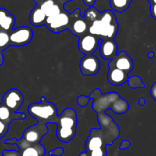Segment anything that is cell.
I'll return each mask as SVG.
<instances>
[{"instance_id": "1", "label": "cell", "mask_w": 156, "mask_h": 156, "mask_svg": "<svg viewBox=\"0 0 156 156\" xmlns=\"http://www.w3.org/2000/svg\"><path fill=\"white\" fill-rule=\"evenodd\" d=\"M105 110H98V114L100 128L91 129L89 136L85 143L87 153L92 151L106 152L107 145H111L120 136L119 126L111 116L105 114Z\"/></svg>"}, {"instance_id": "2", "label": "cell", "mask_w": 156, "mask_h": 156, "mask_svg": "<svg viewBox=\"0 0 156 156\" xmlns=\"http://www.w3.org/2000/svg\"><path fill=\"white\" fill-rule=\"evenodd\" d=\"M90 34L100 37L102 40H114L118 32V23L114 12L107 9L100 12L98 18L88 26Z\"/></svg>"}, {"instance_id": "3", "label": "cell", "mask_w": 156, "mask_h": 156, "mask_svg": "<svg viewBox=\"0 0 156 156\" xmlns=\"http://www.w3.org/2000/svg\"><path fill=\"white\" fill-rule=\"evenodd\" d=\"M89 98L94 101L92 108L94 111L98 110L107 111L108 108H111L115 114H122L129 110V104L127 101L122 98L116 92L101 94L100 89L96 88L91 93Z\"/></svg>"}, {"instance_id": "4", "label": "cell", "mask_w": 156, "mask_h": 156, "mask_svg": "<svg viewBox=\"0 0 156 156\" xmlns=\"http://www.w3.org/2000/svg\"><path fill=\"white\" fill-rule=\"evenodd\" d=\"M77 115L74 109L68 108L58 116L56 125V136L59 141L67 143L75 137L77 130Z\"/></svg>"}, {"instance_id": "5", "label": "cell", "mask_w": 156, "mask_h": 156, "mask_svg": "<svg viewBox=\"0 0 156 156\" xmlns=\"http://www.w3.org/2000/svg\"><path fill=\"white\" fill-rule=\"evenodd\" d=\"M27 113L37 122H42L45 124H56L57 122V108L54 104L47 101L45 97L41 98L40 102L30 104L27 108Z\"/></svg>"}, {"instance_id": "6", "label": "cell", "mask_w": 156, "mask_h": 156, "mask_svg": "<svg viewBox=\"0 0 156 156\" xmlns=\"http://www.w3.org/2000/svg\"><path fill=\"white\" fill-rule=\"evenodd\" d=\"M47 133L48 128L47 124L42 122H37L24 131L22 136L20 140H17L15 145H17L20 151L32 145L39 144L41 139L47 134Z\"/></svg>"}, {"instance_id": "7", "label": "cell", "mask_w": 156, "mask_h": 156, "mask_svg": "<svg viewBox=\"0 0 156 156\" xmlns=\"http://www.w3.org/2000/svg\"><path fill=\"white\" fill-rule=\"evenodd\" d=\"M33 38V30L27 26H20L9 33L11 46L22 47L30 43Z\"/></svg>"}, {"instance_id": "8", "label": "cell", "mask_w": 156, "mask_h": 156, "mask_svg": "<svg viewBox=\"0 0 156 156\" xmlns=\"http://www.w3.org/2000/svg\"><path fill=\"white\" fill-rule=\"evenodd\" d=\"M24 95L22 93L16 88L9 89L3 95L2 103L5 105L12 112H18L21 105L24 103Z\"/></svg>"}, {"instance_id": "9", "label": "cell", "mask_w": 156, "mask_h": 156, "mask_svg": "<svg viewBox=\"0 0 156 156\" xmlns=\"http://www.w3.org/2000/svg\"><path fill=\"white\" fill-rule=\"evenodd\" d=\"M79 67L83 76H94L98 74L100 70L101 62L95 55H87L81 59Z\"/></svg>"}, {"instance_id": "10", "label": "cell", "mask_w": 156, "mask_h": 156, "mask_svg": "<svg viewBox=\"0 0 156 156\" xmlns=\"http://www.w3.org/2000/svg\"><path fill=\"white\" fill-rule=\"evenodd\" d=\"M72 21L71 14L62 10L57 16L55 17L46 27L53 33H60L69 27Z\"/></svg>"}, {"instance_id": "11", "label": "cell", "mask_w": 156, "mask_h": 156, "mask_svg": "<svg viewBox=\"0 0 156 156\" xmlns=\"http://www.w3.org/2000/svg\"><path fill=\"white\" fill-rule=\"evenodd\" d=\"M72 15V21L70 24L69 30H70L72 34L74 36L78 37H82L84 36L85 34L88 31V25L85 20L84 19L83 17L81 16L80 10L76 9L73 13Z\"/></svg>"}, {"instance_id": "12", "label": "cell", "mask_w": 156, "mask_h": 156, "mask_svg": "<svg viewBox=\"0 0 156 156\" xmlns=\"http://www.w3.org/2000/svg\"><path fill=\"white\" fill-rule=\"evenodd\" d=\"M100 37L94 36L92 34L84 35L83 37L79 38V49L80 52L85 56L87 55L94 54V52L98 48L100 41H101Z\"/></svg>"}, {"instance_id": "13", "label": "cell", "mask_w": 156, "mask_h": 156, "mask_svg": "<svg viewBox=\"0 0 156 156\" xmlns=\"http://www.w3.org/2000/svg\"><path fill=\"white\" fill-rule=\"evenodd\" d=\"M133 66L134 64L132 58L124 50L117 53V56L108 62V66L115 67L118 69L125 72L127 74L132 71Z\"/></svg>"}, {"instance_id": "14", "label": "cell", "mask_w": 156, "mask_h": 156, "mask_svg": "<svg viewBox=\"0 0 156 156\" xmlns=\"http://www.w3.org/2000/svg\"><path fill=\"white\" fill-rule=\"evenodd\" d=\"M99 52L102 58L105 59H112L117 56L118 46L114 40H101L99 44Z\"/></svg>"}, {"instance_id": "15", "label": "cell", "mask_w": 156, "mask_h": 156, "mask_svg": "<svg viewBox=\"0 0 156 156\" xmlns=\"http://www.w3.org/2000/svg\"><path fill=\"white\" fill-rule=\"evenodd\" d=\"M128 74L122 70L113 66H109L108 73V81L113 86L123 85L128 80Z\"/></svg>"}, {"instance_id": "16", "label": "cell", "mask_w": 156, "mask_h": 156, "mask_svg": "<svg viewBox=\"0 0 156 156\" xmlns=\"http://www.w3.org/2000/svg\"><path fill=\"white\" fill-rule=\"evenodd\" d=\"M15 18L4 8H0V30L10 33L14 29Z\"/></svg>"}, {"instance_id": "17", "label": "cell", "mask_w": 156, "mask_h": 156, "mask_svg": "<svg viewBox=\"0 0 156 156\" xmlns=\"http://www.w3.org/2000/svg\"><path fill=\"white\" fill-rule=\"evenodd\" d=\"M26 115L24 113H14L2 103L0 104V120L10 124L13 120H23Z\"/></svg>"}, {"instance_id": "18", "label": "cell", "mask_w": 156, "mask_h": 156, "mask_svg": "<svg viewBox=\"0 0 156 156\" xmlns=\"http://www.w3.org/2000/svg\"><path fill=\"white\" fill-rule=\"evenodd\" d=\"M47 15L41 10L39 5H36L30 13V22L34 27L45 25Z\"/></svg>"}, {"instance_id": "19", "label": "cell", "mask_w": 156, "mask_h": 156, "mask_svg": "<svg viewBox=\"0 0 156 156\" xmlns=\"http://www.w3.org/2000/svg\"><path fill=\"white\" fill-rule=\"evenodd\" d=\"M88 8H89V6L85 5L83 0H70V1L64 3L63 6H62L63 10L68 12L69 14H72L75 10L79 9L82 17H84V14Z\"/></svg>"}, {"instance_id": "20", "label": "cell", "mask_w": 156, "mask_h": 156, "mask_svg": "<svg viewBox=\"0 0 156 156\" xmlns=\"http://www.w3.org/2000/svg\"><path fill=\"white\" fill-rule=\"evenodd\" d=\"M19 153L20 156H44L45 154V149L39 143L20 150Z\"/></svg>"}, {"instance_id": "21", "label": "cell", "mask_w": 156, "mask_h": 156, "mask_svg": "<svg viewBox=\"0 0 156 156\" xmlns=\"http://www.w3.org/2000/svg\"><path fill=\"white\" fill-rule=\"evenodd\" d=\"M133 0H109L110 6L113 12L122 13L130 5Z\"/></svg>"}, {"instance_id": "22", "label": "cell", "mask_w": 156, "mask_h": 156, "mask_svg": "<svg viewBox=\"0 0 156 156\" xmlns=\"http://www.w3.org/2000/svg\"><path fill=\"white\" fill-rule=\"evenodd\" d=\"M11 46L10 40H9V34L6 31L0 30V66H2L4 62V56L2 51Z\"/></svg>"}, {"instance_id": "23", "label": "cell", "mask_w": 156, "mask_h": 156, "mask_svg": "<svg viewBox=\"0 0 156 156\" xmlns=\"http://www.w3.org/2000/svg\"><path fill=\"white\" fill-rule=\"evenodd\" d=\"M99 15H100V12L94 6H91L85 11L83 18L87 22L88 25L89 26L91 23H92L93 21H95L98 18Z\"/></svg>"}, {"instance_id": "24", "label": "cell", "mask_w": 156, "mask_h": 156, "mask_svg": "<svg viewBox=\"0 0 156 156\" xmlns=\"http://www.w3.org/2000/svg\"><path fill=\"white\" fill-rule=\"evenodd\" d=\"M128 85L131 88H144L145 85L143 83L141 78L138 76H133L131 77L128 78Z\"/></svg>"}, {"instance_id": "25", "label": "cell", "mask_w": 156, "mask_h": 156, "mask_svg": "<svg viewBox=\"0 0 156 156\" xmlns=\"http://www.w3.org/2000/svg\"><path fill=\"white\" fill-rule=\"evenodd\" d=\"M9 123L0 120V139L3 138L9 131Z\"/></svg>"}, {"instance_id": "26", "label": "cell", "mask_w": 156, "mask_h": 156, "mask_svg": "<svg viewBox=\"0 0 156 156\" xmlns=\"http://www.w3.org/2000/svg\"><path fill=\"white\" fill-rule=\"evenodd\" d=\"M91 99L89 98V97H87L85 95H80L79 97H78L77 98V103L82 108L86 106L88 103H89V101Z\"/></svg>"}, {"instance_id": "27", "label": "cell", "mask_w": 156, "mask_h": 156, "mask_svg": "<svg viewBox=\"0 0 156 156\" xmlns=\"http://www.w3.org/2000/svg\"><path fill=\"white\" fill-rule=\"evenodd\" d=\"M56 1H57V2L59 3V5L62 8L64 3H66L68 1H70V0H56ZM83 2L85 5H87L89 6V7H91V6H94L96 0H83Z\"/></svg>"}, {"instance_id": "28", "label": "cell", "mask_w": 156, "mask_h": 156, "mask_svg": "<svg viewBox=\"0 0 156 156\" xmlns=\"http://www.w3.org/2000/svg\"><path fill=\"white\" fill-rule=\"evenodd\" d=\"M64 152V149L61 147H57L56 148L53 150L50 151V155L52 156H61L63 154Z\"/></svg>"}, {"instance_id": "29", "label": "cell", "mask_w": 156, "mask_h": 156, "mask_svg": "<svg viewBox=\"0 0 156 156\" xmlns=\"http://www.w3.org/2000/svg\"><path fill=\"white\" fill-rule=\"evenodd\" d=\"M131 146V143L129 141V140H123V141H122L121 144H120V147H119V149H121V150H124V149H128V148L130 147Z\"/></svg>"}, {"instance_id": "30", "label": "cell", "mask_w": 156, "mask_h": 156, "mask_svg": "<svg viewBox=\"0 0 156 156\" xmlns=\"http://www.w3.org/2000/svg\"><path fill=\"white\" fill-rule=\"evenodd\" d=\"M150 94L152 98L155 101H156V82H155V83L152 85V86L151 87Z\"/></svg>"}, {"instance_id": "31", "label": "cell", "mask_w": 156, "mask_h": 156, "mask_svg": "<svg viewBox=\"0 0 156 156\" xmlns=\"http://www.w3.org/2000/svg\"><path fill=\"white\" fill-rule=\"evenodd\" d=\"M150 13L152 18L156 20V4L150 5Z\"/></svg>"}, {"instance_id": "32", "label": "cell", "mask_w": 156, "mask_h": 156, "mask_svg": "<svg viewBox=\"0 0 156 156\" xmlns=\"http://www.w3.org/2000/svg\"><path fill=\"white\" fill-rule=\"evenodd\" d=\"M138 104L140 105V106H144V105H146V100H145L144 98L143 97L140 98V99H139L138 101Z\"/></svg>"}, {"instance_id": "33", "label": "cell", "mask_w": 156, "mask_h": 156, "mask_svg": "<svg viewBox=\"0 0 156 156\" xmlns=\"http://www.w3.org/2000/svg\"><path fill=\"white\" fill-rule=\"evenodd\" d=\"M147 56L149 58H150V59H152V58H153L154 56H155V53H154V52H152V51L149 52V53H148V54H147Z\"/></svg>"}, {"instance_id": "34", "label": "cell", "mask_w": 156, "mask_h": 156, "mask_svg": "<svg viewBox=\"0 0 156 156\" xmlns=\"http://www.w3.org/2000/svg\"><path fill=\"white\" fill-rule=\"evenodd\" d=\"M33 1L34 2H36L37 5H41V3L44 1V0H33Z\"/></svg>"}, {"instance_id": "35", "label": "cell", "mask_w": 156, "mask_h": 156, "mask_svg": "<svg viewBox=\"0 0 156 156\" xmlns=\"http://www.w3.org/2000/svg\"><path fill=\"white\" fill-rule=\"evenodd\" d=\"M149 2L150 3V5L156 4V0H149Z\"/></svg>"}]
</instances>
